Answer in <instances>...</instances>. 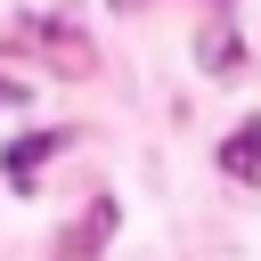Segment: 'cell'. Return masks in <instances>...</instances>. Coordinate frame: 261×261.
Instances as JSON below:
<instances>
[{"label":"cell","instance_id":"cell-3","mask_svg":"<svg viewBox=\"0 0 261 261\" xmlns=\"http://www.w3.org/2000/svg\"><path fill=\"white\" fill-rule=\"evenodd\" d=\"M196 57H204V73H237L245 41H237V33H204V49H196Z\"/></svg>","mask_w":261,"mask_h":261},{"label":"cell","instance_id":"cell-1","mask_svg":"<svg viewBox=\"0 0 261 261\" xmlns=\"http://www.w3.org/2000/svg\"><path fill=\"white\" fill-rule=\"evenodd\" d=\"M57 147H65V130H41V139H16V147H8V179H16V188H33V171H41V163H49Z\"/></svg>","mask_w":261,"mask_h":261},{"label":"cell","instance_id":"cell-2","mask_svg":"<svg viewBox=\"0 0 261 261\" xmlns=\"http://www.w3.org/2000/svg\"><path fill=\"white\" fill-rule=\"evenodd\" d=\"M220 171L228 179H261V122H245L237 139H220Z\"/></svg>","mask_w":261,"mask_h":261},{"label":"cell","instance_id":"cell-4","mask_svg":"<svg viewBox=\"0 0 261 261\" xmlns=\"http://www.w3.org/2000/svg\"><path fill=\"white\" fill-rule=\"evenodd\" d=\"M16 98H24V82H8V73H0V106H16Z\"/></svg>","mask_w":261,"mask_h":261}]
</instances>
